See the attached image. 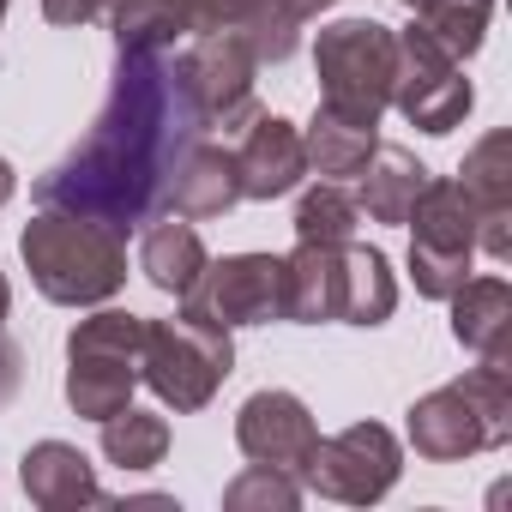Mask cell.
Returning a JSON list of instances; mask_svg holds the SVG:
<instances>
[{"label": "cell", "mask_w": 512, "mask_h": 512, "mask_svg": "<svg viewBox=\"0 0 512 512\" xmlns=\"http://www.w3.org/2000/svg\"><path fill=\"white\" fill-rule=\"evenodd\" d=\"M392 61H398V37L380 19H338L320 31L314 43V73H320V103L380 127V115L392 109Z\"/></svg>", "instance_id": "6"}, {"label": "cell", "mask_w": 512, "mask_h": 512, "mask_svg": "<svg viewBox=\"0 0 512 512\" xmlns=\"http://www.w3.org/2000/svg\"><path fill=\"white\" fill-rule=\"evenodd\" d=\"M235 31L247 37V49H253V61H260V67L290 61V55H296V43H302V25H296L284 7H272V0H260V7H253Z\"/></svg>", "instance_id": "28"}, {"label": "cell", "mask_w": 512, "mask_h": 512, "mask_svg": "<svg viewBox=\"0 0 512 512\" xmlns=\"http://www.w3.org/2000/svg\"><path fill=\"white\" fill-rule=\"evenodd\" d=\"M422 181H428V163H422L416 151H404V145H374V157L362 163V193H356V205H362V217H374V223H404L410 205H416V193H422Z\"/></svg>", "instance_id": "19"}, {"label": "cell", "mask_w": 512, "mask_h": 512, "mask_svg": "<svg viewBox=\"0 0 512 512\" xmlns=\"http://www.w3.org/2000/svg\"><path fill=\"white\" fill-rule=\"evenodd\" d=\"M260 0H181V13H187V37L199 31H235Z\"/></svg>", "instance_id": "29"}, {"label": "cell", "mask_w": 512, "mask_h": 512, "mask_svg": "<svg viewBox=\"0 0 512 512\" xmlns=\"http://www.w3.org/2000/svg\"><path fill=\"white\" fill-rule=\"evenodd\" d=\"M398 37V61H392V109L410 121V127H422V133H452V127H464V115H470V103H476V91H470V79H464V61L458 55H446L416 19H410V31H392Z\"/></svg>", "instance_id": "9"}, {"label": "cell", "mask_w": 512, "mask_h": 512, "mask_svg": "<svg viewBox=\"0 0 512 512\" xmlns=\"http://www.w3.org/2000/svg\"><path fill=\"white\" fill-rule=\"evenodd\" d=\"M392 308H398L392 260H386L380 247L344 241V308H338V320L344 326H386Z\"/></svg>", "instance_id": "22"}, {"label": "cell", "mask_w": 512, "mask_h": 512, "mask_svg": "<svg viewBox=\"0 0 512 512\" xmlns=\"http://www.w3.org/2000/svg\"><path fill=\"white\" fill-rule=\"evenodd\" d=\"M7 7H13V0H0V25H7Z\"/></svg>", "instance_id": "35"}, {"label": "cell", "mask_w": 512, "mask_h": 512, "mask_svg": "<svg viewBox=\"0 0 512 512\" xmlns=\"http://www.w3.org/2000/svg\"><path fill=\"white\" fill-rule=\"evenodd\" d=\"M235 374V344L223 326H205L193 314L175 320H145V356H139V380L157 392V404H169L175 416L205 410L223 380Z\"/></svg>", "instance_id": "4"}, {"label": "cell", "mask_w": 512, "mask_h": 512, "mask_svg": "<svg viewBox=\"0 0 512 512\" xmlns=\"http://www.w3.org/2000/svg\"><path fill=\"white\" fill-rule=\"evenodd\" d=\"M308 175V151H302V127L284 121V115H253L241 127V145H235V181H241V199H284L296 193Z\"/></svg>", "instance_id": "14"}, {"label": "cell", "mask_w": 512, "mask_h": 512, "mask_svg": "<svg viewBox=\"0 0 512 512\" xmlns=\"http://www.w3.org/2000/svg\"><path fill=\"white\" fill-rule=\"evenodd\" d=\"M145 356V320L127 308H103L67 332V404L85 422H103L133 404Z\"/></svg>", "instance_id": "5"}, {"label": "cell", "mask_w": 512, "mask_h": 512, "mask_svg": "<svg viewBox=\"0 0 512 512\" xmlns=\"http://www.w3.org/2000/svg\"><path fill=\"white\" fill-rule=\"evenodd\" d=\"M181 314L205 326H272L284 320V260L278 253H229V260H205L193 290L181 296Z\"/></svg>", "instance_id": "10"}, {"label": "cell", "mask_w": 512, "mask_h": 512, "mask_svg": "<svg viewBox=\"0 0 512 512\" xmlns=\"http://www.w3.org/2000/svg\"><path fill=\"white\" fill-rule=\"evenodd\" d=\"M344 308V247L296 241L284 253V320L296 326H326Z\"/></svg>", "instance_id": "16"}, {"label": "cell", "mask_w": 512, "mask_h": 512, "mask_svg": "<svg viewBox=\"0 0 512 512\" xmlns=\"http://www.w3.org/2000/svg\"><path fill=\"white\" fill-rule=\"evenodd\" d=\"M253 61L247 37L241 31H199L181 55H175V79L199 115V127H223V133H241L253 115H260V97H253Z\"/></svg>", "instance_id": "8"}, {"label": "cell", "mask_w": 512, "mask_h": 512, "mask_svg": "<svg viewBox=\"0 0 512 512\" xmlns=\"http://www.w3.org/2000/svg\"><path fill=\"white\" fill-rule=\"evenodd\" d=\"M7 308H13V284H7V272H0V326H7Z\"/></svg>", "instance_id": "34"}, {"label": "cell", "mask_w": 512, "mask_h": 512, "mask_svg": "<svg viewBox=\"0 0 512 512\" xmlns=\"http://www.w3.org/2000/svg\"><path fill=\"white\" fill-rule=\"evenodd\" d=\"M458 187L476 211V253L488 260H512V133L494 127L464 151Z\"/></svg>", "instance_id": "13"}, {"label": "cell", "mask_w": 512, "mask_h": 512, "mask_svg": "<svg viewBox=\"0 0 512 512\" xmlns=\"http://www.w3.org/2000/svg\"><path fill=\"white\" fill-rule=\"evenodd\" d=\"M103 13L115 31V55H169L187 37L181 0H109Z\"/></svg>", "instance_id": "23"}, {"label": "cell", "mask_w": 512, "mask_h": 512, "mask_svg": "<svg viewBox=\"0 0 512 512\" xmlns=\"http://www.w3.org/2000/svg\"><path fill=\"white\" fill-rule=\"evenodd\" d=\"M404 470V446L386 422H350L338 434H326L308 458V488L326 494V500H344V506H374L392 494Z\"/></svg>", "instance_id": "11"}, {"label": "cell", "mask_w": 512, "mask_h": 512, "mask_svg": "<svg viewBox=\"0 0 512 512\" xmlns=\"http://www.w3.org/2000/svg\"><path fill=\"white\" fill-rule=\"evenodd\" d=\"M374 145H380V127L350 121V115H338V109H326V103L314 109V121H308V133H302L308 169L326 175V181H350V175H362V163L374 157Z\"/></svg>", "instance_id": "21"}, {"label": "cell", "mask_w": 512, "mask_h": 512, "mask_svg": "<svg viewBox=\"0 0 512 512\" xmlns=\"http://www.w3.org/2000/svg\"><path fill=\"white\" fill-rule=\"evenodd\" d=\"M205 139L175 61L169 55H115L109 97L91 121V133L49 169L37 175V205L79 211L109 223L115 235L151 223L169 211V181L187 157V145Z\"/></svg>", "instance_id": "1"}, {"label": "cell", "mask_w": 512, "mask_h": 512, "mask_svg": "<svg viewBox=\"0 0 512 512\" xmlns=\"http://www.w3.org/2000/svg\"><path fill=\"white\" fill-rule=\"evenodd\" d=\"M19 253H25L37 296L55 308H97L127 284V235H115L109 223L79 217V211L43 205L25 223Z\"/></svg>", "instance_id": "2"}, {"label": "cell", "mask_w": 512, "mask_h": 512, "mask_svg": "<svg viewBox=\"0 0 512 512\" xmlns=\"http://www.w3.org/2000/svg\"><path fill=\"white\" fill-rule=\"evenodd\" d=\"M512 440V356H482L464 380L410 404V446L428 464H458Z\"/></svg>", "instance_id": "3"}, {"label": "cell", "mask_w": 512, "mask_h": 512, "mask_svg": "<svg viewBox=\"0 0 512 512\" xmlns=\"http://www.w3.org/2000/svg\"><path fill=\"white\" fill-rule=\"evenodd\" d=\"M103 458L115 470H157L169 458V422L157 410H115L103 416Z\"/></svg>", "instance_id": "25"}, {"label": "cell", "mask_w": 512, "mask_h": 512, "mask_svg": "<svg viewBox=\"0 0 512 512\" xmlns=\"http://www.w3.org/2000/svg\"><path fill=\"white\" fill-rule=\"evenodd\" d=\"M235 446L247 452V464H272V470L302 476L314 446H320V422H314V410L296 392L266 386V392H253L235 410Z\"/></svg>", "instance_id": "12"}, {"label": "cell", "mask_w": 512, "mask_h": 512, "mask_svg": "<svg viewBox=\"0 0 512 512\" xmlns=\"http://www.w3.org/2000/svg\"><path fill=\"white\" fill-rule=\"evenodd\" d=\"M13 193H19V175H13V163H7V157H0V205H7Z\"/></svg>", "instance_id": "33"}, {"label": "cell", "mask_w": 512, "mask_h": 512, "mask_svg": "<svg viewBox=\"0 0 512 512\" xmlns=\"http://www.w3.org/2000/svg\"><path fill=\"white\" fill-rule=\"evenodd\" d=\"M223 506L229 512H296L302 506V482L290 470H272V464H247L223 488Z\"/></svg>", "instance_id": "27"}, {"label": "cell", "mask_w": 512, "mask_h": 512, "mask_svg": "<svg viewBox=\"0 0 512 512\" xmlns=\"http://www.w3.org/2000/svg\"><path fill=\"white\" fill-rule=\"evenodd\" d=\"M356 223H362V205L344 181H314L302 199H296V241H320V247H344L356 241Z\"/></svg>", "instance_id": "26"}, {"label": "cell", "mask_w": 512, "mask_h": 512, "mask_svg": "<svg viewBox=\"0 0 512 512\" xmlns=\"http://www.w3.org/2000/svg\"><path fill=\"white\" fill-rule=\"evenodd\" d=\"M410 7V19L458 61H470L488 37V19H494V0H398Z\"/></svg>", "instance_id": "24"}, {"label": "cell", "mask_w": 512, "mask_h": 512, "mask_svg": "<svg viewBox=\"0 0 512 512\" xmlns=\"http://www.w3.org/2000/svg\"><path fill=\"white\" fill-rule=\"evenodd\" d=\"M19 482L25 494L43 506V512H79V506H109L103 482H97V464L67 446V440H37L25 458H19Z\"/></svg>", "instance_id": "15"}, {"label": "cell", "mask_w": 512, "mask_h": 512, "mask_svg": "<svg viewBox=\"0 0 512 512\" xmlns=\"http://www.w3.org/2000/svg\"><path fill=\"white\" fill-rule=\"evenodd\" d=\"M272 7H284L296 25H308V19H320L326 7H338V0H272Z\"/></svg>", "instance_id": "32"}, {"label": "cell", "mask_w": 512, "mask_h": 512, "mask_svg": "<svg viewBox=\"0 0 512 512\" xmlns=\"http://www.w3.org/2000/svg\"><path fill=\"white\" fill-rule=\"evenodd\" d=\"M452 338L476 356H512V284L506 278H464L452 296Z\"/></svg>", "instance_id": "18"}, {"label": "cell", "mask_w": 512, "mask_h": 512, "mask_svg": "<svg viewBox=\"0 0 512 512\" xmlns=\"http://www.w3.org/2000/svg\"><path fill=\"white\" fill-rule=\"evenodd\" d=\"M19 392H25V350L7 338V326H0V410H7Z\"/></svg>", "instance_id": "30"}, {"label": "cell", "mask_w": 512, "mask_h": 512, "mask_svg": "<svg viewBox=\"0 0 512 512\" xmlns=\"http://www.w3.org/2000/svg\"><path fill=\"white\" fill-rule=\"evenodd\" d=\"M241 205V181H235V151L211 145V139H193L175 181H169V211L187 217V223H205V217H223Z\"/></svg>", "instance_id": "17"}, {"label": "cell", "mask_w": 512, "mask_h": 512, "mask_svg": "<svg viewBox=\"0 0 512 512\" xmlns=\"http://www.w3.org/2000/svg\"><path fill=\"white\" fill-rule=\"evenodd\" d=\"M404 223H410V278H416V296L446 302L470 278V260H476V211H470L464 187L452 175H428Z\"/></svg>", "instance_id": "7"}, {"label": "cell", "mask_w": 512, "mask_h": 512, "mask_svg": "<svg viewBox=\"0 0 512 512\" xmlns=\"http://www.w3.org/2000/svg\"><path fill=\"white\" fill-rule=\"evenodd\" d=\"M205 260H211V253H205V241H199V229H193L187 217L151 223L145 241H139V272H145V284L163 290V296H187L193 278L205 272Z\"/></svg>", "instance_id": "20"}, {"label": "cell", "mask_w": 512, "mask_h": 512, "mask_svg": "<svg viewBox=\"0 0 512 512\" xmlns=\"http://www.w3.org/2000/svg\"><path fill=\"white\" fill-rule=\"evenodd\" d=\"M103 7L109 0H43V19L49 25H91V19H103Z\"/></svg>", "instance_id": "31"}]
</instances>
